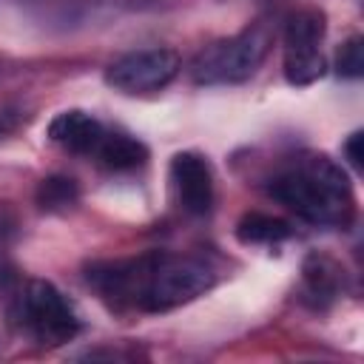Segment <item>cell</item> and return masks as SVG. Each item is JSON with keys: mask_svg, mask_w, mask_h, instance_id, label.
Wrapping results in <instances>:
<instances>
[{"mask_svg": "<svg viewBox=\"0 0 364 364\" xmlns=\"http://www.w3.org/2000/svg\"><path fill=\"white\" fill-rule=\"evenodd\" d=\"M216 282L213 270L193 256L148 253L122 262L88 264V284L111 304H131L148 313L173 310L193 301Z\"/></svg>", "mask_w": 364, "mask_h": 364, "instance_id": "cell-1", "label": "cell"}, {"mask_svg": "<svg viewBox=\"0 0 364 364\" xmlns=\"http://www.w3.org/2000/svg\"><path fill=\"white\" fill-rule=\"evenodd\" d=\"M270 196L313 225H347L353 191L347 173L327 156H304L270 182Z\"/></svg>", "mask_w": 364, "mask_h": 364, "instance_id": "cell-2", "label": "cell"}, {"mask_svg": "<svg viewBox=\"0 0 364 364\" xmlns=\"http://www.w3.org/2000/svg\"><path fill=\"white\" fill-rule=\"evenodd\" d=\"M267 48H270V34L262 26L245 28L228 40L202 48L191 65V77L199 85L245 82L247 77L256 74V68L267 57Z\"/></svg>", "mask_w": 364, "mask_h": 364, "instance_id": "cell-3", "label": "cell"}, {"mask_svg": "<svg viewBox=\"0 0 364 364\" xmlns=\"http://www.w3.org/2000/svg\"><path fill=\"white\" fill-rule=\"evenodd\" d=\"M23 318H26L28 330L34 333V338L48 347L65 344L80 333V321H77L74 310L68 307L63 293L46 279H31L26 284Z\"/></svg>", "mask_w": 364, "mask_h": 364, "instance_id": "cell-4", "label": "cell"}, {"mask_svg": "<svg viewBox=\"0 0 364 364\" xmlns=\"http://www.w3.org/2000/svg\"><path fill=\"white\" fill-rule=\"evenodd\" d=\"M179 74V54L173 48H142L117 57L105 68V82L119 94H151L165 88Z\"/></svg>", "mask_w": 364, "mask_h": 364, "instance_id": "cell-5", "label": "cell"}, {"mask_svg": "<svg viewBox=\"0 0 364 364\" xmlns=\"http://www.w3.org/2000/svg\"><path fill=\"white\" fill-rule=\"evenodd\" d=\"M171 182L182 210L205 216L213 208V173L205 156L196 151H182L171 159Z\"/></svg>", "mask_w": 364, "mask_h": 364, "instance_id": "cell-6", "label": "cell"}, {"mask_svg": "<svg viewBox=\"0 0 364 364\" xmlns=\"http://www.w3.org/2000/svg\"><path fill=\"white\" fill-rule=\"evenodd\" d=\"M102 136H105V131H102L100 119H94L91 114H85L80 108L63 111L48 122V139L71 154H94L97 145L102 142Z\"/></svg>", "mask_w": 364, "mask_h": 364, "instance_id": "cell-7", "label": "cell"}, {"mask_svg": "<svg viewBox=\"0 0 364 364\" xmlns=\"http://www.w3.org/2000/svg\"><path fill=\"white\" fill-rule=\"evenodd\" d=\"M94 154L108 171H134L148 159V148L128 134H105Z\"/></svg>", "mask_w": 364, "mask_h": 364, "instance_id": "cell-8", "label": "cell"}, {"mask_svg": "<svg viewBox=\"0 0 364 364\" xmlns=\"http://www.w3.org/2000/svg\"><path fill=\"white\" fill-rule=\"evenodd\" d=\"M290 236H293L290 222L270 216V213H259V210L245 213L236 225V239L242 245H276V242H284Z\"/></svg>", "mask_w": 364, "mask_h": 364, "instance_id": "cell-9", "label": "cell"}, {"mask_svg": "<svg viewBox=\"0 0 364 364\" xmlns=\"http://www.w3.org/2000/svg\"><path fill=\"white\" fill-rule=\"evenodd\" d=\"M324 14L318 9H301L287 17L284 26V48H318L324 37Z\"/></svg>", "mask_w": 364, "mask_h": 364, "instance_id": "cell-10", "label": "cell"}, {"mask_svg": "<svg viewBox=\"0 0 364 364\" xmlns=\"http://www.w3.org/2000/svg\"><path fill=\"white\" fill-rule=\"evenodd\" d=\"M341 273L344 270L333 259L318 256V253L307 256V262H304V282L316 299H336L341 290V282H344Z\"/></svg>", "mask_w": 364, "mask_h": 364, "instance_id": "cell-11", "label": "cell"}, {"mask_svg": "<svg viewBox=\"0 0 364 364\" xmlns=\"http://www.w3.org/2000/svg\"><path fill=\"white\" fill-rule=\"evenodd\" d=\"M284 77L290 85H310L324 77L321 48H284Z\"/></svg>", "mask_w": 364, "mask_h": 364, "instance_id": "cell-12", "label": "cell"}, {"mask_svg": "<svg viewBox=\"0 0 364 364\" xmlns=\"http://www.w3.org/2000/svg\"><path fill=\"white\" fill-rule=\"evenodd\" d=\"M34 199H37L40 210H46V213H63V210H68V208L77 205L80 188H77V182L71 176H48V179H43L37 185Z\"/></svg>", "mask_w": 364, "mask_h": 364, "instance_id": "cell-13", "label": "cell"}, {"mask_svg": "<svg viewBox=\"0 0 364 364\" xmlns=\"http://www.w3.org/2000/svg\"><path fill=\"white\" fill-rule=\"evenodd\" d=\"M336 71L338 77L355 80L364 74V40L358 34H353L347 43H341L338 54H336Z\"/></svg>", "mask_w": 364, "mask_h": 364, "instance_id": "cell-14", "label": "cell"}, {"mask_svg": "<svg viewBox=\"0 0 364 364\" xmlns=\"http://www.w3.org/2000/svg\"><path fill=\"white\" fill-rule=\"evenodd\" d=\"M361 142H364V134L361 131H355V134H350V139L344 142V154H347V159H350V165L355 168V171H361Z\"/></svg>", "mask_w": 364, "mask_h": 364, "instance_id": "cell-15", "label": "cell"}, {"mask_svg": "<svg viewBox=\"0 0 364 364\" xmlns=\"http://www.w3.org/2000/svg\"><path fill=\"white\" fill-rule=\"evenodd\" d=\"M14 125H17V119H14V117H9V114H0V136H3V134H9Z\"/></svg>", "mask_w": 364, "mask_h": 364, "instance_id": "cell-16", "label": "cell"}]
</instances>
